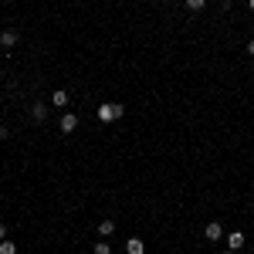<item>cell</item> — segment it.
Here are the masks:
<instances>
[{"label":"cell","mask_w":254,"mask_h":254,"mask_svg":"<svg viewBox=\"0 0 254 254\" xmlns=\"http://www.w3.org/2000/svg\"><path fill=\"white\" fill-rule=\"evenodd\" d=\"M122 112H126L122 102H105V105H98V119H102V122H116V119H122Z\"/></svg>","instance_id":"cell-1"},{"label":"cell","mask_w":254,"mask_h":254,"mask_svg":"<svg viewBox=\"0 0 254 254\" xmlns=\"http://www.w3.org/2000/svg\"><path fill=\"white\" fill-rule=\"evenodd\" d=\"M75 129H78V116H75V112H64V116H61V132L68 136V132H75Z\"/></svg>","instance_id":"cell-2"},{"label":"cell","mask_w":254,"mask_h":254,"mask_svg":"<svg viewBox=\"0 0 254 254\" xmlns=\"http://www.w3.org/2000/svg\"><path fill=\"white\" fill-rule=\"evenodd\" d=\"M244 244H248V237L241 234V231H231V234H227V248H231V251H241Z\"/></svg>","instance_id":"cell-3"},{"label":"cell","mask_w":254,"mask_h":254,"mask_svg":"<svg viewBox=\"0 0 254 254\" xmlns=\"http://www.w3.org/2000/svg\"><path fill=\"white\" fill-rule=\"evenodd\" d=\"M203 237H207V241H220V237H224V227H220L217 220H210V224L203 227Z\"/></svg>","instance_id":"cell-4"},{"label":"cell","mask_w":254,"mask_h":254,"mask_svg":"<svg viewBox=\"0 0 254 254\" xmlns=\"http://www.w3.org/2000/svg\"><path fill=\"white\" fill-rule=\"evenodd\" d=\"M126 254H146L142 237H129V241H126Z\"/></svg>","instance_id":"cell-5"},{"label":"cell","mask_w":254,"mask_h":254,"mask_svg":"<svg viewBox=\"0 0 254 254\" xmlns=\"http://www.w3.org/2000/svg\"><path fill=\"white\" fill-rule=\"evenodd\" d=\"M17 31H10V27H7V31H3V34H0V48H14V44H17Z\"/></svg>","instance_id":"cell-6"},{"label":"cell","mask_w":254,"mask_h":254,"mask_svg":"<svg viewBox=\"0 0 254 254\" xmlns=\"http://www.w3.org/2000/svg\"><path fill=\"white\" fill-rule=\"evenodd\" d=\"M68 102H71V98H68V92H64V88H58V92L51 95V105H58V109H64Z\"/></svg>","instance_id":"cell-7"},{"label":"cell","mask_w":254,"mask_h":254,"mask_svg":"<svg viewBox=\"0 0 254 254\" xmlns=\"http://www.w3.org/2000/svg\"><path fill=\"white\" fill-rule=\"evenodd\" d=\"M31 116L38 119V122H44V119H48V105H44V102H38V105L31 109Z\"/></svg>","instance_id":"cell-8"},{"label":"cell","mask_w":254,"mask_h":254,"mask_svg":"<svg viewBox=\"0 0 254 254\" xmlns=\"http://www.w3.org/2000/svg\"><path fill=\"white\" fill-rule=\"evenodd\" d=\"M112 231H116V224H112V220H102V224H98V234H102V237H109Z\"/></svg>","instance_id":"cell-9"},{"label":"cell","mask_w":254,"mask_h":254,"mask_svg":"<svg viewBox=\"0 0 254 254\" xmlns=\"http://www.w3.org/2000/svg\"><path fill=\"white\" fill-rule=\"evenodd\" d=\"M0 254H17V244L14 241H0Z\"/></svg>","instance_id":"cell-10"},{"label":"cell","mask_w":254,"mask_h":254,"mask_svg":"<svg viewBox=\"0 0 254 254\" xmlns=\"http://www.w3.org/2000/svg\"><path fill=\"white\" fill-rule=\"evenodd\" d=\"M95 254H112V248H109L105 241H98V244H95Z\"/></svg>","instance_id":"cell-11"},{"label":"cell","mask_w":254,"mask_h":254,"mask_svg":"<svg viewBox=\"0 0 254 254\" xmlns=\"http://www.w3.org/2000/svg\"><path fill=\"white\" fill-rule=\"evenodd\" d=\"M203 3H207V0H187V7H190V10H200Z\"/></svg>","instance_id":"cell-12"},{"label":"cell","mask_w":254,"mask_h":254,"mask_svg":"<svg viewBox=\"0 0 254 254\" xmlns=\"http://www.w3.org/2000/svg\"><path fill=\"white\" fill-rule=\"evenodd\" d=\"M10 136V129H7V126H0V139H7Z\"/></svg>","instance_id":"cell-13"},{"label":"cell","mask_w":254,"mask_h":254,"mask_svg":"<svg viewBox=\"0 0 254 254\" xmlns=\"http://www.w3.org/2000/svg\"><path fill=\"white\" fill-rule=\"evenodd\" d=\"M0 241H7V224H0Z\"/></svg>","instance_id":"cell-14"},{"label":"cell","mask_w":254,"mask_h":254,"mask_svg":"<svg viewBox=\"0 0 254 254\" xmlns=\"http://www.w3.org/2000/svg\"><path fill=\"white\" fill-rule=\"evenodd\" d=\"M248 51H251V58H254V38H251V41H248Z\"/></svg>","instance_id":"cell-15"},{"label":"cell","mask_w":254,"mask_h":254,"mask_svg":"<svg viewBox=\"0 0 254 254\" xmlns=\"http://www.w3.org/2000/svg\"><path fill=\"white\" fill-rule=\"evenodd\" d=\"M248 7H251V10H254V0H248Z\"/></svg>","instance_id":"cell-16"},{"label":"cell","mask_w":254,"mask_h":254,"mask_svg":"<svg viewBox=\"0 0 254 254\" xmlns=\"http://www.w3.org/2000/svg\"><path fill=\"white\" fill-rule=\"evenodd\" d=\"M224 254H234V251H231V248H227V251H224Z\"/></svg>","instance_id":"cell-17"}]
</instances>
